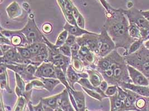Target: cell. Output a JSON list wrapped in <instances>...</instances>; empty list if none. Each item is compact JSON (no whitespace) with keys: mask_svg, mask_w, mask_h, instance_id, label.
I'll return each instance as SVG.
<instances>
[{"mask_svg":"<svg viewBox=\"0 0 149 111\" xmlns=\"http://www.w3.org/2000/svg\"><path fill=\"white\" fill-rule=\"evenodd\" d=\"M106 17L103 26L115 42L116 49L122 48L126 52L131 45L135 41L129 35V22L122 9L112 8L106 11ZM124 52V53H125Z\"/></svg>","mask_w":149,"mask_h":111,"instance_id":"6da1fadb","label":"cell"},{"mask_svg":"<svg viewBox=\"0 0 149 111\" xmlns=\"http://www.w3.org/2000/svg\"><path fill=\"white\" fill-rule=\"evenodd\" d=\"M123 56L127 64L141 72L149 81V49L142 45L140 49L135 53Z\"/></svg>","mask_w":149,"mask_h":111,"instance_id":"7a4b0ae2","label":"cell"},{"mask_svg":"<svg viewBox=\"0 0 149 111\" xmlns=\"http://www.w3.org/2000/svg\"><path fill=\"white\" fill-rule=\"evenodd\" d=\"M27 40L29 45L34 43H45L44 35L42 34L34 20L33 14H29V20L25 26L19 30Z\"/></svg>","mask_w":149,"mask_h":111,"instance_id":"3957f363","label":"cell"},{"mask_svg":"<svg viewBox=\"0 0 149 111\" xmlns=\"http://www.w3.org/2000/svg\"><path fill=\"white\" fill-rule=\"evenodd\" d=\"M77 42L80 46H87L91 51L98 56L100 46V34L94 32L86 34L77 37Z\"/></svg>","mask_w":149,"mask_h":111,"instance_id":"277c9868","label":"cell"},{"mask_svg":"<svg viewBox=\"0 0 149 111\" xmlns=\"http://www.w3.org/2000/svg\"><path fill=\"white\" fill-rule=\"evenodd\" d=\"M123 14L127 17L129 23H134L140 28H149V22L143 16L141 10L131 7L129 10H122Z\"/></svg>","mask_w":149,"mask_h":111,"instance_id":"5b68a950","label":"cell"},{"mask_svg":"<svg viewBox=\"0 0 149 111\" xmlns=\"http://www.w3.org/2000/svg\"><path fill=\"white\" fill-rule=\"evenodd\" d=\"M100 46L98 54L100 57H105L115 49V42L104 28H102V31L100 34Z\"/></svg>","mask_w":149,"mask_h":111,"instance_id":"8992f818","label":"cell"},{"mask_svg":"<svg viewBox=\"0 0 149 111\" xmlns=\"http://www.w3.org/2000/svg\"><path fill=\"white\" fill-rule=\"evenodd\" d=\"M35 76L39 79L42 78H56L55 68L54 64L50 62H43L38 66Z\"/></svg>","mask_w":149,"mask_h":111,"instance_id":"52a82bcc","label":"cell"},{"mask_svg":"<svg viewBox=\"0 0 149 111\" xmlns=\"http://www.w3.org/2000/svg\"><path fill=\"white\" fill-rule=\"evenodd\" d=\"M127 69L132 83L139 86H149V79L141 72L129 64H127Z\"/></svg>","mask_w":149,"mask_h":111,"instance_id":"ba28073f","label":"cell"},{"mask_svg":"<svg viewBox=\"0 0 149 111\" xmlns=\"http://www.w3.org/2000/svg\"><path fill=\"white\" fill-rule=\"evenodd\" d=\"M15 80H16V87H15V92L16 95L18 97L24 96L26 99L27 103L30 102L33 90L26 91L25 81L17 73H15Z\"/></svg>","mask_w":149,"mask_h":111,"instance_id":"9c48e42d","label":"cell"},{"mask_svg":"<svg viewBox=\"0 0 149 111\" xmlns=\"http://www.w3.org/2000/svg\"><path fill=\"white\" fill-rule=\"evenodd\" d=\"M66 76L67 78L68 83L70 87L73 90H75L74 88L75 83L78 82L81 78H88V74L85 72H78L75 70L72 65L70 64L67 69L66 72Z\"/></svg>","mask_w":149,"mask_h":111,"instance_id":"30bf717a","label":"cell"},{"mask_svg":"<svg viewBox=\"0 0 149 111\" xmlns=\"http://www.w3.org/2000/svg\"><path fill=\"white\" fill-rule=\"evenodd\" d=\"M55 111H75L74 108L73 107V105L70 102L68 89L67 88H65L61 92V96L59 99L58 107Z\"/></svg>","mask_w":149,"mask_h":111,"instance_id":"8fae6325","label":"cell"},{"mask_svg":"<svg viewBox=\"0 0 149 111\" xmlns=\"http://www.w3.org/2000/svg\"><path fill=\"white\" fill-rule=\"evenodd\" d=\"M118 86L122 88L132 90L142 97H149V85L139 86L132 83H122Z\"/></svg>","mask_w":149,"mask_h":111,"instance_id":"7c38bea8","label":"cell"},{"mask_svg":"<svg viewBox=\"0 0 149 111\" xmlns=\"http://www.w3.org/2000/svg\"><path fill=\"white\" fill-rule=\"evenodd\" d=\"M68 90L72 93L74 99L77 111H86L87 108L86 106V98L84 93L81 91L73 90L70 87L68 88Z\"/></svg>","mask_w":149,"mask_h":111,"instance_id":"4fadbf2b","label":"cell"},{"mask_svg":"<svg viewBox=\"0 0 149 111\" xmlns=\"http://www.w3.org/2000/svg\"><path fill=\"white\" fill-rule=\"evenodd\" d=\"M7 67L4 63H1L0 64V86L1 90L7 91L9 93H12L13 92L9 86L8 77L7 73Z\"/></svg>","mask_w":149,"mask_h":111,"instance_id":"5bb4252c","label":"cell"},{"mask_svg":"<svg viewBox=\"0 0 149 111\" xmlns=\"http://www.w3.org/2000/svg\"><path fill=\"white\" fill-rule=\"evenodd\" d=\"M8 17L11 19L17 18L22 14V10L20 6L17 3V2L14 1L10 3L6 9Z\"/></svg>","mask_w":149,"mask_h":111,"instance_id":"9a60e30c","label":"cell"},{"mask_svg":"<svg viewBox=\"0 0 149 111\" xmlns=\"http://www.w3.org/2000/svg\"><path fill=\"white\" fill-rule=\"evenodd\" d=\"M87 73L88 74V79L89 81L95 87H99L100 84L104 80L102 74L97 69H87Z\"/></svg>","mask_w":149,"mask_h":111,"instance_id":"2e32d148","label":"cell"},{"mask_svg":"<svg viewBox=\"0 0 149 111\" xmlns=\"http://www.w3.org/2000/svg\"><path fill=\"white\" fill-rule=\"evenodd\" d=\"M63 28H64V29H65L68 31L69 34L74 35L77 37H81L82 35H84L86 34L92 33V32L88 31L85 29L81 28L77 25H71L67 22H66Z\"/></svg>","mask_w":149,"mask_h":111,"instance_id":"e0dca14e","label":"cell"},{"mask_svg":"<svg viewBox=\"0 0 149 111\" xmlns=\"http://www.w3.org/2000/svg\"><path fill=\"white\" fill-rule=\"evenodd\" d=\"M110 101V110L111 111H125L124 102L120 100L118 97L117 95L109 97Z\"/></svg>","mask_w":149,"mask_h":111,"instance_id":"ac0fdd59","label":"cell"},{"mask_svg":"<svg viewBox=\"0 0 149 111\" xmlns=\"http://www.w3.org/2000/svg\"><path fill=\"white\" fill-rule=\"evenodd\" d=\"M61 92L59 94L55 95L54 96H52L47 98H43L41 100L42 101L43 104L44 105L50 107L53 111H55L58 107L59 99L61 96Z\"/></svg>","mask_w":149,"mask_h":111,"instance_id":"d6986e66","label":"cell"},{"mask_svg":"<svg viewBox=\"0 0 149 111\" xmlns=\"http://www.w3.org/2000/svg\"><path fill=\"white\" fill-rule=\"evenodd\" d=\"M40 79L44 83L45 89L49 92H52L58 85L61 83L59 79L54 78H42Z\"/></svg>","mask_w":149,"mask_h":111,"instance_id":"ffe728a7","label":"cell"},{"mask_svg":"<svg viewBox=\"0 0 149 111\" xmlns=\"http://www.w3.org/2000/svg\"><path fill=\"white\" fill-rule=\"evenodd\" d=\"M71 65L78 72H83L86 68L79 55L71 57Z\"/></svg>","mask_w":149,"mask_h":111,"instance_id":"44dd1931","label":"cell"},{"mask_svg":"<svg viewBox=\"0 0 149 111\" xmlns=\"http://www.w3.org/2000/svg\"><path fill=\"white\" fill-rule=\"evenodd\" d=\"M78 83L79 84L81 87H84L85 88H87L88 89L90 90H95L97 91V92L100 93L102 96L104 97V98H108V97L105 95L104 92H103L99 87H95L92 83H91V82L89 81L88 78H81L78 82Z\"/></svg>","mask_w":149,"mask_h":111,"instance_id":"7402d4cb","label":"cell"},{"mask_svg":"<svg viewBox=\"0 0 149 111\" xmlns=\"http://www.w3.org/2000/svg\"><path fill=\"white\" fill-rule=\"evenodd\" d=\"M55 73H56V78L59 79L61 83L64 86V87H65V88L68 89L70 87V86L68 83L66 74L64 72V71L61 69V67H55Z\"/></svg>","mask_w":149,"mask_h":111,"instance_id":"603a6c76","label":"cell"},{"mask_svg":"<svg viewBox=\"0 0 149 111\" xmlns=\"http://www.w3.org/2000/svg\"><path fill=\"white\" fill-rule=\"evenodd\" d=\"M129 32L130 37L135 40L141 38L140 28L134 23H129Z\"/></svg>","mask_w":149,"mask_h":111,"instance_id":"cb8c5ba5","label":"cell"},{"mask_svg":"<svg viewBox=\"0 0 149 111\" xmlns=\"http://www.w3.org/2000/svg\"><path fill=\"white\" fill-rule=\"evenodd\" d=\"M34 88L36 89H45L44 83L41 81L40 79H34L30 81L26 85V90H32Z\"/></svg>","mask_w":149,"mask_h":111,"instance_id":"d4e9b609","label":"cell"},{"mask_svg":"<svg viewBox=\"0 0 149 111\" xmlns=\"http://www.w3.org/2000/svg\"><path fill=\"white\" fill-rule=\"evenodd\" d=\"M143 42L144 41L142 40V38H140L139 40H135L131 45L128 51L126 52L123 53V56L130 55V54L135 53L137 51H138L139 49H140V47L142 46L143 43Z\"/></svg>","mask_w":149,"mask_h":111,"instance_id":"484cf974","label":"cell"},{"mask_svg":"<svg viewBox=\"0 0 149 111\" xmlns=\"http://www.w3.org/2000/svg\"><path fill=\"white\" fill-rule=\"evenodd\" d=\"M27 101L26 99L24 96L18 97L17 101L14 106L13 111H26L27 107Z\"/></svg>","mask_w":149,"mask_h":111,"instance_id":"4316f807","label":"cell"},{"mask_svg":"<svg viewBox=\"0 0 149 111\" xmlns=\"http://www.w3.org/2000/svg\"><path fill=\"white\" fill-rule=\"evenodd\" d=\"M68 35H69V32L67 30L64 29L62 32H61L59 36H58V38L56 40L55 43L54 45L56 47L59 48L63 45L65 44L66 41L67 40Z\"/></svg>","mask_w":149,"mask_h":111,"instance_id":"83f0119b","label":"cell"},{"mask_svg":"<svg viewBox=\"0 0 149 111\" xmlns=\"http://www.w3.org/2000/svg\"><path fill=\"white\" fill-rule=\"evenodd\" d=\"M147 103L148 98L140 96L136 99L135 105L139 111H146Z\"/></svg>","mask_w":149,"mask_h":111,"instance_id":"f1b7e54d","label":"cell"},{"mask_svg":"<svg viewBox=\"0 0 149 111\" xmlns=\"http://www.w3.org/2000/svg\"><path fill=\"white\" fill-rule=\"evenodd\" d=\"M81 88H82L83 90H84L88 95L89 96L94 98V99L97 100V101L102 102L103 99L104 98V97L102 96L100 93L97 92L95 90L88 89V88H85L84 87H81Z\"/></svg>","mask_w":149,"mask_h":111,"instance_id":"f546056e","label":"cell"},{"mask_svg":"<svg viewBox=\"0 0 149 111\" xmlns=\"http://www.w3.org/2000/svg\"><path fill=\"white\" fill-rule=\"evenodd\" d=\"M19 53L24 58L31 60L32 58V55L29 51L27 46H19L16 47Z\"/></svg>","mask_w":149,"mask_h":111,"instance_id":"4dcf8cb0","label":"cell"},{"mask_svg":"<svg viewBox=\"0 0 149 111\" xmlns=\"http://www.w3.org/2000/svg\"><path fill=\"white\" fill-rule=\"evenodd\" d=\"M27 106L29 108V110L31 111H45L44 108V104L40 100V102L34 105L32 104L31 102H29L27 103Z\"/></svg>","mask_w":149,"mask_h":111,"instance_id":"1f68e13d","label":"cell"},{"mask_svg":"<svg viewBox=\"0 0 149 111\" xmlns=\"http://www.w3.org/2000/svg\"><path fill=\"white\" fill-rule=\"evenodd\" d=\"M42 43H34L27 45V47L30 51L32 57L37 54L39 49H40Z\"/></svg>","mask_w":149,"mask_h":111,"instance_id":"d6a6232c","label":"cell"},{"mask_svg":"<svg viewBox=\"0 0 149 111\" xmlns=\"http://www.w3.org/2000/svg\"><path fill=\"white\" fill-rule=\"evenodd\" d=\"M118 91V85H109L108 88L104 92L105 95L109 98V97L113 96L117 93Z\"/></svg>","mask_w":149,"mask_h":111,"instance_id":"836d02e7","label":"cell"},{"mask_svg":"<svg viewBox=\"0 0 149 111\" xmlns=\"http://www.w3.org/2000/svg\"><path fill=\"white\" fill-rule=\"evenodd\" d=\"M58 49H59V52L62 55L67 56L69 57H72V52H71L70 46H68L66 44H64L63 46L59 47Z\"/></svg>","mask_w":149,"mask_h":111,"instance_id":"e575fe53","label":"cell"},{"mask_svg":"<svg viewBox=\"0 0 149 111\" xmlns=\"http://www.w3.org/2000/svg\"><path fill=\"white\" fill-rule=\"evenodd\" d=\"M117 95L118 98L122 101H124V100L127 98L126 92L119 86H118V91Z\"/></svg>","mask_w":149,"mask_h":111,"instance_id":"d590c367","label":"cell"},{"mask_svg":"<svg viewBox=\"0 0 149 111\" xmlns=\"http://www.w3.org/2000/svg\"><path fill=\"white\" fill-rule=\"evenodd\" d=\"M41 30L44 34H49L52 32L53 30V26L52 24L49 23H45L42 25Z\"/></svg>","mask_w":149,"mask_h":111,"instance_id":"8d00e7d4","label":"cell"},{"mask_svg":"<svg viewBox=\"0 0 149 111\" xmlns=\"http://www.w3.org/2000/svg\"><path fill=\"white\" fill-rule=\"evenodd\" d=\"M140 33L141 38L144 41L149 40V28H140Z\"/></svg>","mask_w":149,"mask_h":111,"instance_id":"74e56055","label":"cell"},{"mask_svg":"<svg viewBox=\"0 0 149 111\" xmlns=\"http://www.w3.org/2000/svg\"><path fill=\"white\" fill-rule=\"evenodd\" d=\"M80 47H81V46L77 42H76L74 45H73L72 46H70L71 52H72V56L78 55V52H79V50L80 49Z\"/></svg>","mask_w":149,"mask_h":111,"instance_id":"f35d334b","label":"cell"},{"mask_svg":"<svg viewBox=\"0 0 149 111\" xmlns=\"http://www.w3.org/2000/svg\"><path fill=\"white\" fill-rule=\"evenodd\" d=\"M76 42H77V37H75L74 35L69 34L67 40L65 42V44L69 46H71L75 43Z\"/></svg>","mask_w":149,"mask_h":111,"instance_id":"ab89813d","label":"cell"},{"mask_svg":"<svg viewBox=\"0 0 149 111\" xmlns=\"http://www.w3.org/2000/svg\"><path fill=\"white\" fill-rule=\"evenodd\" d=\"M76 22H77V25L79 27L83 28V29H84V27H85V20H84L83 16H82L81 14L79 15L78 18L76 19Z\"/></svg>","mask_w":149,"mask_h":111,"instance_id":"60d3db41","label":"cell"},{"mask_svg":"<svg viewBox=\"0 0 149 111\" xmlns=\"http://www.w3.org/2000/svg\"><path fill=\"white\" fill-rule=\"evenodd\" d=\"M14 47V46L10 45H6V44H1L0 45V49H1V56L2 55L5 53L7 51L10 49Z\"/></svg>","mask_w":149,"mask_h":111,"instance_id":"b9f144b4","label":"cell"},{"mask_svg":"<svg viewBox=\"0 0 149 111\" xmlns=\"http://www.w3.org/2000/svg\"><path fill=\"white\" fill-rule=\"evenodd\" d=\"M0 40H1V41H0L1 44H6V45H12L10 39L2 34H1Z\"/></svg>","mask_w":149,"mask_h":111,"instance_id":"7bdbcfd3","label":"cell"},{"mask_svg":"<svg viewBox=\"0 0 149 111\" xmlns=\"http://www.w3.org/2000/svg\"><path fill=\"white\" fill-rule=\"evenodd\" d=\"M109 84L108 82L106 81H105L104 79L102 81L101 83L100 84V85L99 86V87H100V88L101 90L103 92H104L106 90H107V88H108V87H109Z\"/></svg>","mask_w":149,"mask_h":111,"instance_id":"ee69618b","label":"cell"},{"mask_svg":"<svg viewBox=\"0 0 149 111\" xmlns=\"http://www.w3.org/2000/svg\"><path fill=\"white\" fill-rule=\"evenodd\" d=\"M97 1H98L102 4V6L104 7L106 11H109L112 8L109 5L106 0H97Z\"/></svg>","mask_w":149,"mask_h":111,"instance_id":"f6af8a7d","label":"cell"},{"mask_svg":"<svg viewBox=\"0 0 149 111\" xmlns=\"http://www.w3.org/2000/svg\"><path fill=\"white\" fill-rule=\"evenodd\" d=\"M81 14V13L79 12V10H78V8H77V7L75 6H74V7L73 8V10H72V14L73 16L74 17L75 20L78 18V17L79 16V15Z\"/></svg>","mask_w":149,"mask_h":111,"instance_id":"bcb514c9","label":"cell"},{"mask_svg":"<svg viewBox=\"0 0 149 111\" xmlns=\"http://www.w3.org/2000/svg\"><path fill=\"white\" fill-rule=\"evenodd\" d=\"M141 12L143 14V16L149 22V10H148V11H142V10H141Z\"/></svg>","mask_w":149,"mask_h":111,"instance_id":"7dc6e473","label":"cell"},{"mask_svg":"<svg viewBox=\"0 0 149 111\" xmlns=\"http://www.w3.org/2000/svg\"><path fill=\"white\" fill-rule=\"evenodd\" d=\"M0 110H1V111H5V107H3V100H2V93H1V107H0Z\"/></svg>","mask_w":149,"mask_h":111,"instance_id":"c3c4849f","label":"cell"},{"mask_svg":"<svg viewBox=\"0 0 149 111\" xmlns=\"http://www.w3.org/2000/svg\"><path fill=\"white\" fill-rule=\"evenodd\" d=\"M22 7L26 10V11H28L29 9H30V6L29 5V4L26 3V2H25L23 3L22 5Z\"/></svg>","mask_w":149,"mask_h":111,"instance_id":"681fc988","label":"cell"},{"mask_svg":"<svg viewBox=\"0 0 149 111\" xmlns=\"http://www.w3.org/2000/svg\"><path fill=\"white\" fill-rule=\"evenodd\" d=\"M143 46L145 47L146 49H147L149 50V40L143 42Z\"/></svg>","mask_w":149,"mask_h":111,"instance_id":"f907efd6","label":"cell"},{"mask_svg":"<svg viewBox=\"0 0 149 111\" xmlns=\"http://www.w3.org/2000/svg\"><path fill=\"white\" fill-rule=\"evenodd\" d=\"M3 0H1V3H2V2H3Z\"/></svg>","mask_w":149,"mask_h":111,"instance_id":"816d5d0a","label":"cell"}]
</instances>
